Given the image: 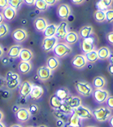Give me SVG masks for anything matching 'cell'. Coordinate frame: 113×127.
<instances>
[{"label": "cell", "instance_id": "54", "mask_svg": "<svg viewBox=\"0 0 113 127\" xmlns=\"http://www.w3.org/2000/svg\"><path fill=\"white\" fill-rule=\"evenodd\" d=\"M4 18L3 16V14L0 12V24L3 23L4 22Z\"/></svg>", "mask_w": 113, "mask_h": 127}, {"label": "cell", "instance_id": "9", "mask_svg": "<svg viewBox=\"0 0 113 127\" xmlns=\"http://www.w3.org/2000/svg\"><path fill=\"white\" fill-rule=\"evenodd\" d=\"M68 33V24L66 21H62L59 25L57 26L56 32L55 36L58 39L64 40V38H65V37H66Z\"/></svg>", "mask_w": 113, "mask_h": 127}, {"label": "cell", "instance_id": "5", "mask_svg": "<svg viewBox=\"0 0 113 127\" xmlns=\"http://www.w3.org/2000/svg\"><path fill=\"white\" fill-rule=\"evenodd\" d=\"M58 38L56 36L45 37L42 43V48L45 52H50L53 51L54 47L58 43Z\"/></svg>", "mask_w": 113, "mask_h": 127}, {"label": "cell", "instance_id": "21", "mask_svg": "<svg viewBox=\"0 0 113 127\" xmlns=\"http://www.w3.org/2000/svg\"><path fill=\"white\" fill-rule=\"evenodd\" d=\"M79 39V36L76 32L74 31H68L67 35L64 38V41H66L68 45H73L77 43Z\"/></svg>", "mask_w": 113, "mask_h": 127}, {"label": "cell", "instance_id": "45", "mask_svg": "<svg viewBox=\"0 0 113 127\" xmlns=\"http://www.w3.org/2000/svg\"><path fill=\"white\" fill-rule=\"evenodd\" d=\"M106 38H107V41H108V43L113 45V32L108 33Z\"/></svg>", "mask_w": 113, "mask_h": 127}, {"label": "cell", "instance_id": "14", "mask_svg": "<svg viewBox=\"0 0 113 127\" xmlns=\"http://www.w3.org/2000/svg\"><path fill=\"white\" fill-rule=\"evenodd\" d=\"M51 75V70L46 65H43L38 67L37 70V76L41 80L46 81L50 78Z\"/></svg>", "mask_w": 113, "mask_h": 127}, {"label": "cell", "instance_id": "17", "mask_svg": "<svg viewBox=\"0 0 113 127\" xmlns=\"http://www.w3.org/2000/svg\"><path fill=\"white\" fill-rule=\"evenodd\" d=\"M16 11H17L14 9V8H12L10 6H8L6 7L5 9H3V11H2L1 14H3L4 19L9 21H11L16 17Z\"/></svg>", "mask_w": 113, "mask_h": 127}, {"label": "cell", "instance_id": "49", "mask_svg": "<svg viewBox=\"0 0 113 127\" xmlns=\"http://www.w3.org/2000/svg\"><path fill=\"white\" fill-rule=\"evenodd\" d=\"M6 84V79L2 77H0V88H2Z\"/></svg>", "mask_w": 113, "mask_h": 127}, {"label": "cell", "instance_id": "56", "mask_svg": "<svg viewBox=\"0 0 113 127\" xmlns=\"http://www.w3.org/2000/svg\"><path fill=\"white\" fill-rule=\"evenodd\" d=\"M19 109V108L17 107V106H14V107H13V111H14V112H15V113L17 112Z\"/></svg>", "mask_w": 113, "mask_h": 127}, {"label": "cell", "instance_id": "44", "mask_svg": "<svg viewBox=\"0 0 113 127\" xmlns=\"http://www.w3.org/2000/svg\"><path fill=\"white\" fill-rule=\"evenodd\" d=\"M9 6V0H0V9H5Z\"/></svg>", "mask_w": 113, "mask_h": 127}, {"label": "cell", "instance_id": "39", "mask_svg": "<svg viewBox=\"0 0 113 127\" xmlns=\"http://www.w3.org/2000/svg\"><path fill=\"white\" fill-rule=\"evenodd\" d=\"M54 114H55V116L57 117L58 119H61V120L63 121V122H66V123L68 122L69 116H68L66 114H63V112H60L59 110H56V112H54Z\"/></svg>", "mask_w": 113, "mask_h": 127}, {"label": "cell", "instance_id": "10", "mask_svg": "<svg viewBox=\"0 0 113 127\" xmlns=\"http://www.w3.org/2000/svg\"><path fill=\"white\" fill-rule=\"evenodd\" d=\"M80 48L84 53L95 50V43H94L93 38L89 37V38L83 39L81 42Z\"/></svg>", "mask_w": 113, "mask_h": 127}, {"label": "cell", "instance_id": "50", "mask_svg": "<svg viewBox=\"0 0 113 127\" xmlns=\"http://www.w3.org/2000/svg\"><path fill=\"white\" fill-rule=\"evenodd\" d=\"M108 72H109V73H110V75H113V64L110 63V65H109L108 67Z\"/></svg>", "mask_w": 113, "mask_h": 127}, {"label": "cell", "instance_id": "6", "mask_svg": "<svg viewBox=\"0 0 113 127\" xmlns=\"http://www.w3.org/2000/svg\"><path fill=\"white\" fill-rule=\"evenodd\" d=\"M73 112H75L81 119H89L93 117L92 112L90 110V109L84 107L82 104L74 109Z\"/></svg>", "mask_w": 113, "mask_h": 127}, {"label": "cell", "instance_id": "4", "mask_svg": "<svg viewBox=\"0 0 113 127\" xmlns=\"http://www.w3.org/2000/svg\"><path fill=\"white\" fill-rule=\"evenodd\" d=\"M93 96L95 102L98 104H103L105 102L108 97L110 96L109 92L104 89H95L93 91Z\"/></svg>", "mask_w": 113, "mask_h": 127}, {"label": "cell", "instance_id": "43", "mask_svg": "<svg viewBox=\"0 0 113 127\" xmlns=\"http://www.w3.org/2000/svg\"><path fill=\"white\" fill-rule=\"evenodd\" d=\"M105 102L108 107H109L110 109H113V96H109Z\"/></svg>", "mask_w": 113, "mask_h": 127}, {"label": "cell", "instance_id": "13", "mask_svg": "<svg viewBox=\"0 0 113 127\" xmlns=\"http://www.w3.org/2000/svg\"><path fill=\"white\" fill-rule=\"evenodd\" d=\"M67 105H68L71 109H74L82 104V99L77 96H71L69 95L63 101Z\"/></svg>", "mask_w": 113, "mask_h": 127}, {"label": "cell", "instance_id": "62", "mask_svg": "<svg viewBox=\"0 0 113 127\" xmlns=\"http://www.w3.org/2000/svg\"><path fill=\"white\" fill-rule=\"evenodd\" d=\"M31 127V126H29V127Z\"/></svg>", "mask_w": 113, "mask_h": 127}, {"label": "cell", "instance_id": "15", "mask_svg": "<svg viewBox=\"0 0 113 127\" xmlns=\"http://www.w3.org/2000/svg\"><path fill=\"white\" fill-rule=\"evenodd\" d=\"M31 87H32V84L29 81H24L21 84H20L19 94L21 97L25 98V97H28L31 92Z\"/></svg>", "mask_w": 113, "mask_h": 127}, {"label": "cell", "instance_id": "31", "mask_svg": "<svg viewBox=\"0 0 113 127\" xmlns=\"http://www.w3.org/2000/svg\"><path fill=\"white\" fill-rule=\"evenodd\" d=\"M55 95L61 101L63 102L67 97L70 95V93H69L68 90L66 88H61L56 92Z\"/></svg>", "mask_w": 113, "mask_h": 127}, {"label": "cell", "instance_id": "29", "mask_svg": "<svg viewBox=\"0 0 113 127\" xmlns=\"http://www.w3.org/2000/svg\"><path fill=\"white\" fill-rule=\"evenodd\" d=\"M98 55L99 59L100 60H106L108 59L110 54V50L108 48V47H101L100 48L98 49Z\"/></svg>", "mask_w": 113, "mask_h": 127}, {"label": "cell", "instance_id": "27", "mask_svg": "<svg viewBox=\"0 0 113 127\" xmlns=\"http://www.w3.org/2000/svg\"><path fill=\"white\" fill-rule=\"evenodd\" d=\"M18 69L21 74H27L31 70V65L29 62L21 61L18 65Z\"/></svg>", "mask_w": 113, "mask_h": 127}, {"label": "cell", "instance_id": "16", "mask_svg": "<svg viewBox=\"0 0 113 127\" xmlns=\"http://www.w3.org/2000/svg\"><path fill=\"white\" fill-rule=\"evenodd\" d=\"M67 124L70 127H82V119L75 112H73L68 117Z\"/></svg>", "mask_w": 113, "mask_h": 127}, {"label": "cell", "instance_id": "55", "mask_svg": "<svg viewBox=\"0 0 113 127\" xmlns=\"http://www.w3.org/2000/svg\"><path fill=\"white\" fill-rule=\"evenodd\" d=\"M4 56V50L3 48H1V46H0V58Z\"/></svg>", "mask_w": 113, "mask_h": 127}, {"label": "cell", "instance_id": "37", "mask_svg": "<svg viewBox=\"0 0 113 127\" xmlns=\"http://www.w3.org/2000/svg\"><path fill=\"white\" fill-rule=\"evenodd\" d=\"M24 3V0H9V6H11L17 11L19 9L21 4Z\"/></svg>", "mask_w": 113, "mask_h": 127}, {"label": "cell", "instance_id": "25", "mask_svg": "<svg viewBox=\"0 0 113 127\" xmlns=\"http://www.w3.org/2000/svg\"><path fill=\"white\" fill-rule=\"evenodd\" d=\"M57 26L54 24H48L45 30L43 31V35L45 37H52L55 36L56 32Z\"/></svg>", "mask_w": 113, "mask_h": 127}, {"label": "cell", "instance_id": "30", "mask_svg": "<svg viewBox=\"0 0 113 127\" xmlns=\"http://www.w3.org/2000/svg\"><path fill=\"white\" fill-rule=\"evenodd\" d=\"M84 56L85 57V58H86L87 62L91 63H95L99 59L98 52H97V51H95V50H93V51H90L88 53H85Z\"/></svg>", "mask_w": 113, "mask_h": 127}, {"label": "cell", "instance_id": "12", "mask_svg": "<svg viewBox=\"0 0 113 127\" xmlns=\"http://www.w3.org/2000/svg\"><path fill=\"white\" fill-rule=\"evenodd\" d=\"M28 37L27 32L23 29H17L12 33V38L13 39L18 43H21L26 41Z\"/></svg>", "mask_w": 113, "mask_h": 127}, {"label": "cell", "instance_id": "46", "mask_svg": "<svg viewBox=\"0 0 113 127\" xmlns=\"http://www.w3.org/2000/svg\"><path fill=\"white\" fill-rule=\"evenodd\" d=\"M48 6L54 5L56 3L57 0H44Z\"/></svg>", "mask_w": 113, "mask_h": 127}, {"label": "cell", "instance_id": "18", "mask_svg": "<svg viewBox=\"0 0 113 127\" xmlns=\"http://www.w3.org/2000/svg\"><path fill=\"white\" fill-rule=\"evenodd\" d=\"M34 28L36 31L43 32L48 26V22H47L46 19L45 18L38 17V18H36L34 21Z\"/></svg>", "mask_w": 113, "mask_h": 127}, {"label": "cell", "instance_id": "47", "mask_svg": "<svg viewBox=\"0 0 113 127\" xmlns=\"http://www.w3.org/2000/svg\"><path fill=\"white\" fill-rule=\"evenodd\" d=\"M36 0H24V2L29 6H32L34 4Z\"/></svg>", "mask_w": 113, "mask_h": 127}, {"label": "cell", "instance_id": "26", "mask_svg": "<svg viewBox=\"0 0 113 127\" xmlns=\"http://www.w3.org/2000/svg\"><path fill=\"white\" fill-rule=\"evenodd\" d=\"M106 85L105 79L102 76H98L93 79V85L95 89H103Z\"/></svg>", "mask_w": 113, "mask_h": 127}, {"label": "cell", "instance_id": "51", "mask_svg": "<svg viewBox=\"0 0 113 127\" xmlns=\"http://www.w3.org/2000/svg\"><path fill=\"white\" fill-rule=\"evenodd\" d=\"M71 1L74 4H81L85 0H71Z\"/></svg>", "mask_w": 113, "mask_h": 127}, {"label": "cell", "instance_id": "33", "mask_svg": "<svg viewBox=\"0 0 113 127\" xmlns=\"http://www.w3.org/2000/svg\"><path fill=\"white\" fill-rule=\"evenodd\" d=\"M34 6L36 7L37 10L41 11H44L47 10L48 5L46 3L44 0H36L34 3Z\"/></svg>", "mask_w": 113, "mask_h": 127}, {"label": "cell", "instance_id": "19", "mask_svg": "<svg viewBox=\"0 0 113 127\" xmlns=\"http://www.w3.org/2000/svg\"><path fill=\"white\" fill-rule=\"evenodd\" d=\"M43 94V89L40 86L38 85H33L31 87V90L29 96L32 99H38L39 98H41V96Z\"/></svg>", "mask_w": 113, "mask_h": 127}, {"label": "cell", "instance_id": "41", "mask_svg": "<svg viewBox=\"0 0 113 127\" xmlns=\"http://www.w3.org/2000/svg\"><path fill=\"white\" fill-rule=\"evenodd\" d=\"M6 80H17L19 79V76L17 73H14L12 72H8L6 73Z\"/></svg>", "mask_w": 113, "mask_h": 127}, {"label": "cell", "instance_id": "36", "mask_svg": "<svg viewBox=\"0 0 113 127\" xmlns=\"http://www.w3.org/2000/svg\"><path fill=\"white\" fill-rule=\"evenodd\" d=\"M58 110H59L60 112H63V114L68 115V116H70L73 112V109H71L68 105H67L66 104L63 102L62 103V104L61 105L60 108L58 109Z\"/></svg>", "mask_w": 113, "mask_h": 127}, {"label": "cell", "instance_id": "42", "mask_svg": "<svg viewBox=\"0 0 113 127\" xmlns=\"http://www.w3.org/2000/svg\"><path fill=\"white\" fill-rule=\"evenodd\" d=\"M28 109H29V112L31 113V114H36L38 112V108L36 104H31Z\"/></svg>", "mask_w": 113, "mask_h": 127}, {"label": "cell", "instance_id": "1", "mask_svg": "<svg viewBox=\"0 0 113 127\" xmlns=\"http://www.w3.org/2000/svg\"><path fill=\"white\" fill-rule=\"evenodd\" d=\"M93 117L96 121L99 122H105L108 121L112 116V111L108 107H100L95 109L92 112Z\"/></svg>", "mask_w": 113, "mask_h": 127}, {"label": "cell", "instance_id": "35", "mask_svg": "<svg viewBox=\"0 0 113 127\" xmlns=\"http://www.w3.org/2000/svg\"><path fill=\"white\" fill-rule=\"evenodd\" d=\"M21 84V82L19 79L17 80H6V85L8 89L9 90H14L18 86H19Z\"/></svg>", "mask_w": 113, "mask_h": 127}, {"label": "cell", "instance_id": "59", "mask_svg": "<svg viewBox=\"0 0 113 127\" xmlns=\"http://www.w3.org/2000/svg\"><path fill=\"white\" fill-rule=\"evenodd\" d=\"M0 127H6V126L2 123V122H0Z\"/></svg>", "mask_w": 113, "mask_h": 127}, {"label": "cell", "instance_id": "23", "mask_svg": "<svg viewBox=\"0 0 113 127\" xmlns=\"http://www.w3.org/2000/svg\"><path fill=\"white\" fill-rule=\"evenodd\" d=\"M113 3V0H98L96 3L98 10L106 11L108 9Z\"/></svg>", "mask_w": 113, "mask_h": 127}, {"label": "cell", "instance_id": "34", "mask_svg": "<svg viewBox=\"0 0 113 127\" xmlns=\"http://www.w3.org/2000/svg\"><path fill=\"white\" fill-rule=\"evenodd\" d=\"M94 19L98 22H103L106 21L105 11L97 10L94 13Z\"/></svg>", "mask_w": 113, "mask_h": 127}, {"label": "cell", "instance_id": "8", "mask_svg": "<svg viewBox=\"0 0 113 127\" xmlns=\"http://www.w3.org/2000/svg\"><path fill=\"white\" fill-rule=\"evenodd\" d=\"M71 9L66 4H61L58 6L57 9V14L61 19H67L71 15Z\"/></svg>", "mask_w": 113, "mask_h": 127}, {"label": "cell", "instance_id": "60", "mask_svg": "<svg viewBox=\"0 0 113 127\" xmlns=\"http://www.w3.org/2000/svg\"><path fill=\"white\" fill-rule=\"evenodd\" d=\"M63 127H69V125H68L67 123H66V124H65V125L63 126Z\"/></svg>", "mask_w": 113, "mask_h": 127}, {"label": "cell", "instance_id": "57", "mask_svg": "<svg viewBox=\"0 0 113 127\" xmlns=\"http://www.w3.org/2000/svg\"><path fill=\"white\" fill-rule=\"evenodd\" d=\"M3 118H4V114L2 113L1 111H0V122H1Z\"/></svg>", "mask_w": 113, "mask_h": 127}, {"label": "cell", "instance_id": "63", "mask_svg": "<svg viewBox=\"0 0 113 127\" xmlns=\"http://www.w3.org/2000/svg\"><path fill=\"white\" fill-rule=\"evenodd\" d=\"M57 1H59V0H57Z\"/></svg>", "mask_w": 113, "mask_h": 127}, {"label": "cell", "instance_id": "2", "mask_svg": "<svg viewBox=\"0 0 113 127\" xmlns=\"http://www.w3.org/2000/svg\"><path fill=\"white\" fill-rule=\"evenodd\" d=\"M53 52L56 58H63L72 52V48L66 43H58L53 49Z\"/></svg>", "mask_w": 113, "mask_h": 127}, {"label": "cell", "instance_id": "11", "mask_svg": "<svg viewBox=\"0 0 113 127\" xmlns=\"http://www.w3.org/2000/svg\"><path fill=\"white\" fill-rule=\"evenodd\" d=\"M87 61L84 55H77L72 61L73 66L77 69H82L87 65Z\"/></svg>", "mask_w": 113, "mask_h": 127}, {"label": "cell", "instance_id": "53", "mask_svg": "<svg viewBox=\"0 0 113 127\" xmlns=\"http://www.w3.org/2000/svg\"><path fill=\"white\" fill-rule=\"evenodd\" d=\"M108 120H109L110 125L111 126V127H113V116H111V117H110V119Z\"/></svg>", "mask_w": 113, "mask_h": 127}, {"label": "cell", "instance_id": "38", "mask_svg": "<svg viewBox=\"0 0 113 127\" xmlns=\"http://www.w3.org/2000/svg\"><path fill=\"white\" fill-rule=\"evenodd\" d=\"M9 33V27L4 23L0 24V38L6 36Z\"/></svg>", "mask_w": 113, "mask_h": 127}, {"label": "cell", "instance_id": "22", "mask_svg": "<svg viewBox=\"0 0 113 127\" xmlns=\"http://www.w3.org/2000/svg\"><path fill=\"white\" fill-rule=\"evenodd\" d=\"M22 49V46L21 45H14L11 46L8 51V56L10 58H17L19 56L21 50Z\"/></svg>", "mask_w": 113, "mask_h": 127}, {"label": "cell", "instance_id": "58", "mask_svg": "<svg viewBox=\"0 0 113 127\" xmlns=\"http://www.w3.org/2000/svg\"><path fill=\"white\" fill-rule=\"evenodd\" d=\"M10 127H22L21 125L19 124H14V125H12V126H11Z\"/></svg>", "mask_w": 113, "mask_h": 127}, {"label": "cell", "instance_id": "28", "mask_svg": "<svg viewBox=\"0 0 113 127\" xmlns=\"http://www.w3.org/2000/svg\"><path fill=\"white\" fill-rule=\"evenodd\" d=\"M46 66L51 70H54L59 66V61L56 57H50L46 61Z\"/></svg>", "mask_w": 113, "mask_h": 127}, {"label": "cell", "instance_id": "61", "mask_svg": "<svg viewBox=\"0 0 113 127\" xmlns=\"http://www.w3.org/2000/svg\"><path fill=\"white\" fill-rule=\"evenodd\" d=\"M93 127V126H88V127Z\"/></svg>", "mask_w": 113, "mask_h": 127}, {"label": "cell", "instance_id": "20", "mask_svg": "<svg viewBox=\"0 0 113 127\" xmlns=\"http://www.w3.org/2000/svg\"><path fill=\"white\" fill-rule=\"evenodd\" d=\"M19 58H20L21 61H26V62H30L34 58L33 52L27 48H23L21 50L20 53Z\"/></svg>", "mask_w": 113, "mask_h": 127}, {"label": "cell", "instance_id": "24", "mask_svg": "<svg viewBox=\"0 0 113 127\" xmlns=\"http://www.w3.org/2000/svg\"><path fill=\"white\" fill-rule=\"evenodd\" d=\"M93 32V28L91 26H85L80 29L79 31V35L83 39L90 37Z\"/></svg>", "mask_w": 113, "mask_h": 127}, {"label": "cell", "instance_id": "3", "mask_svg": "<svg viewBox=\"0 0 113 127\" xmlns=\"http://www.w3.org/2000/svg\"><path fill=\"white\" fill-rule=\"evenodd\" d=\"M76 91L83 97H90L93 94V88L86 82H78L75 85Z\"/></svg>", "mask_w": 113, "mask_h": 127}, {"label": "cell", "instance_id": "52", "mask_svg": "<svg viewBox=\"0 0 113 127\" xmlns=\"http://www.w3.org/2000/svg\"><path fill=\"white\" fill-rule=\"evenodd\" d=\"M109 61H110V63L113 64V51H111L110 52V56H109Z\"/></svg>", "mask_w": 113, "mask_h": 127}, {"label": "cell", "instance_id": "7", "mask_svg": "<svg viewBox=\"0 0 113 127\" xmlns=\"http://www.w3.org/2000/svg\"><path fill=\"white\" fill-rule=\"evenodd\" d=\"M31 114L29 111L28 108L22 107L19 108V109L16 112V118L20 122H26L29 120Z\"/></svg>", "mask_w": 113, "mask_h": 127}, {"label": "cell", "instance_id": "32", "mask_svg": "<svg viewBox=\"0 0 113 127\" xmlns=\"http://www.w3.org/2000/svg\"><path fill=\"white\" fill-rule=\"evenodd\" d=\"M50 106L53 108L54 110H58L61 105L62 104L63 102L61 101L58 97L56 96V95H53L50 98Z\"/></svg>", "mask_w": 113, "mask_h": 127}, {"label": "cell", "instance_id": "48", "mask_svg": "<svg viewBox=\"0 0 113 127\" xmlns=\"http://www.w3.org/2000/svg\"><path fill=\"white\" fill-rule=\"evenodd\" d=\"M66 122H64L63 121H62L61 119H58V121L56 122L57 127H63V126L65 125Z\"/></svg>", "mask_w": 113, "mask_h": 127}, {"label": "cell", "instance_id": "40", "mask_svg": "<svg viewBox=\"0 0 113 127\" xmlns=\"http://www.w3.org/2000/svg\"><path fill=\"white\" fill-rule=\"evenodd\" d=\"M106 21L108 23L113 22V9H108L105 11Z\"/></svg>", "mask_w": 113, "mask_h": 127}]
</instances>
